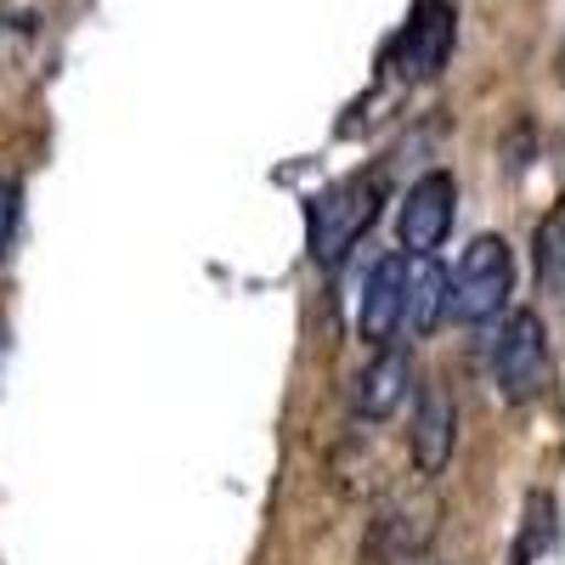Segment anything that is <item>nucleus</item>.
I'll list each match as a JSON object with an SVG mask.
<instances>
[{
    "mask_svg": "<svg viewBox=\"0 0 565 565\" xmlns=\"http://www.w3.org/2000/svg\"><path fill=\"white\" fill-rule=\"evenodd\" d=\"M509 289H514V255L498 232H481L463 249L458 271L447 277V317L452 322H492L509 306Z\"/></svg>",
    "mask_w": 565,
    "mask_h": 565,
    "instance_id": "obj_2",
    "label": "nucleus"
},
{
    "mask_svg": "<svg viewBox=\"0 0 565 565\" xmlns=\"http://www.w3.org/2000/svg\"><path fill=\"white\" fill-rule=\"evenodd\" d=\"M18 238V181H0V260Z\"/></svg>",
    "mask_w": 565,
    "mask_h": 565,
    "instance_id": "obj_12",
    "label": "nucleus"
},
{
    "mask_svg": "<svg viewBox=\"0 0 565 565\" xmlns=\"http://www.w3.org/2000/svg\"><path fill=\"white\" fill-rule=\"evenodd\" d=\"M407 380H413V362H407V351H396V345H380V356H373L362 373H356V391H351V402H356V418H391L402 402H407Z\"/></svg>",
    "mask_w": 565,
    "mask_h": 565,
    "instance_id": "obj_8",
    "label": "nucleus"
},
{
    "mask_svg": "<svg viewBox=\"0 0 565 565\" xmlns=\"http://www.w3.org/2000/svg\"><path fill=\"white\" fill-rule=\"evenodd\" d=\"M554 532H559L554 492H532L526 498V521H521V543H514V565H537L554 548Z\"/></svg>",
    "mask_w": 565,
    "mask_h": 565,
    "instance_id": "obj_10",
    "label": "nucleus"
},
{
    "mask_svg": "<svg viewBox=\"0 0 565 565\" xmlns=\"http://www.w3.org/2000/svg\"><path fill=\"white\" fill-rule=\"evenodd\" d=\"M452 40H458V12L452 0H418L407 29L391 45V74L418 85V79H436L452 57Z\"/></svg>",
    "mask_w": 565,
    "mask_h": 565,
    "instance_id": "obj_4",
    "label": "nucleus"
},
{
    "mask_svg": "<svg viewBox=\"0 0 565 565\" xmlns=\"http://www.w3.org/2000/svg\"><path fill=\"white\" fill-rule=\"evenodd\" d=\"M385 204V181L380 175H351L340 186H328V193L311 204V260L317 266H340L356 238L373 226V215H380Z\"/></svg>",
    "mask_w": 565,
    "mask_h": 565,
    "instance_id": "obj_1",
    "label": "nucleus"
},
{
    "mask_svg": "<svg viewBox=\"0 0 565 565\" xmlns=\"http://www.w3.org/2000/svg\"><path fill=\"white\" fill-rule=\"evenodd\" d=\"M559 238H565V215L548 210L543 226H537V277H543V289H548V295L559 289Z\"/></svg>",
    "mask_w": 565,
    "mask_h": 565,
    "instance_id": "obj_11",
    "label": "nucleus"
},
{
    "mask_svg": "<svg viewBox=\"0 0 565 565\" xmlns=\"http://www.w3.org/2000/svg\"><path fill=\"white\" fill-rule=\"evenodd\" d=\"M452 215H458V181L447 170H430L407 186V199L396 210V238L407 255H436L452 232Z\"/></svg>",
    "mask_w": 565,
    "mask_h": 565,
    "instance_id": "obj_5",
    "label": "nucleus"
},
{
    "mask_svg": "<svg viewBox=\"0 0 565 565\" xmlns=\"http://www.w3.org/2000/svg\"><path fill=\"white\" fill-rule=\"evenodd\" d=\"M447 317V271L436 255H407V282H402V328L407 334H430Z\"/></svg>",
    "mask_w": 565,
    "mask_h": 565,
    "instance_id": "obj_9",
    "label": "nucleus"
},
{
    "mask_svg": "<svg viewBox=\"0 0 565 565\" xmlns=\"http://www.w3.org/2000/svg\"><path fill=\"white\" fill-rule=\"evenodd\" d=\"M407 441H413V463L424 469V476H441L447 458H452V441H458V407H452V396H447L441 380H424L418 385Z\"/></svg>",
    "mask_w": 565,
    "mask_h": 565,
    "instance_id": "obj_6",
    "label": "nucleus"
},
{
    "mask_svg": "<svg viewBox=\"0 0 565 565\" xmlns=\"http://www.w3.org/2000/svg\"><path fill=\"white\" fill-rule=\"evenodd\" d=\"M402 282H407V255H385L373 266L362 306H356V328L367 345H391L402 334Z\"/></svg>",
    "mask_w": 565,
    "mask_h": 565,
    "instance_id": "obj_7",
    "label": "nucleus"
},
{
    "mask_svg": "<svg viewBox=\"0 0 565 565\" xmlns=\"http://www.w3.org/2000/svg\"><path fill=\"white\" fill-rule=\"evenodd\" d=\"M548 380V328L537 311H509L492 340V385L509 402H532Z\"/></svg>",
    "mask_w": 565,
    "mask_h": 565,
    "instance_id": "obj_3",
    "label": "nucleus"
}]
</instances>
